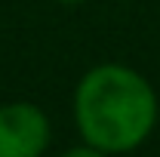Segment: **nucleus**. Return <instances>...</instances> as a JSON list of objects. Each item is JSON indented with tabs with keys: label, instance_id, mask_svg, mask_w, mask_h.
Instances as JSON below:
<instances>
[{
	"label": "nucleus",
	"instance_id": "f03ea898",
	"mask_svg": "<svg viewBox=\"0 0 160 157\" xmlns=\"http://www.w3.org/2000/svg\"><path fill=\"white\" fill-rule=\"evenodd\" d=\"M52 142L49 114L34 102L0 105V157H43Z\"/></svg>",
	"mask_w": 160,
	"mask_h": 157
},
{
	"label": "nucleus",
	"instance_id": "f257e3e1",
	"mask_svg": "<svg viewBox=\"0 0 160 157\" xmlns=\"http://www.w3.org/2000/svg\"><path fill=\"white\" fill-rule=\"evenodd\" d=\"M71 108L80 142L111 157L142 148L160 114L151 80L123 62L92 65L77 80Z\"/></svg>",
	"mask_w": 160,
	"mask_h": 157
},
{
	"label": "nucleus",
	"instance_id": "7ed1b4c3",
	"mask_svg": "<svg viewBox=\"0 0 160 157\" xmlns=\"http://www.w3.org/2000/svg\"><path fill=\"white\" fill-rule=\"evenodd\" d=\"M59 157H111V154H105V151H99V148H92V145H86V142H80V145H74V148L62 151Z\"/></svg>",
	"mask_w": 160,
	"mask_h": 157
},
{
	"label": "nucleus",
	"instance_id": "20e7f679",
	"mask_svg": "<svg viewBox=\"0 0 160 157\" xmlns=\"http://www.w3.org/2000/svg\"><path fill=\"white\" fill-rule=\"evenodd\" d=\"M56 3H86V0H56Z\"/></svg>",
	"mask_w": 160,
	"mask_h": 157
}]
</instances>
